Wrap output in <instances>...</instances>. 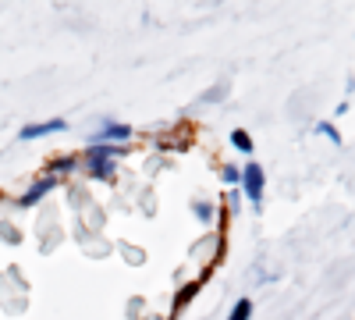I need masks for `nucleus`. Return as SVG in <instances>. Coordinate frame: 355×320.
Returning <instances> with one entry per match:
<instances>
[{"label": "nucleus", "mask_w": 355, "mask_h": 320, "mask_svg": "<svg viewBox=\"0 0 355 320\" xmlns=\"http://www.w3.org/2000/svg\"><path fill=\"white\" fill-rule=\"evenodd\" d=\"M220 178L234 185V182H242V171H239V167H231V164H227V167H224V174H220Z\"/></svg>", "instance_id": "8"}, {"label": "nucleus", "mask_w": 355, "mask_h": 320, "mask_svg": "<svg viewBox=\"0 0 355 320\" xmlns=\"http://www.w3.org/2000/svg\"><path fill=\"white\" fill-rule=\"evenodd\" d=\"M263 167L259 164H249L245 171H242V185H245V196H249V203H256L259 207V199H263Z\"/></svg>", "instance_id": "2"}, {"label": "nucleus", "mask_w": 355, "mask_h": 320, "mask_svg": "<svg viewBox=\"0 0 355 320\" xmlns=\"http://www.w3.org/2000/svg\"><path fill=\"white\" fill-rule=\"evenodd\" d=\"M125 146H107V142H96V146L85 150V160H89V174L100 182H110L114 178V157L121 153Z\"/></svg>", "instance_id": "1"}, {"label": "nucleus", "mask_w": 355, "mask_h": 320, "mask_svg": "<svg viewBox=\"0 0 355 320\" xmlns=\"http://www.w3.org/2000/svg\"><path fill=\"white\" fill-rule=\"evenodd\" d=\"M196 288H199V285H185V288H182V296H178V303H189V299L196 296Z\"/></svg>", "instance_id": "9"}, {"label": "nucleus", "mask_w": 355, "mask_h": 320, "mask_svg": "<svg viewBox=\"0 0 355 320\" xmlns=\"http://www.w3.org/2000/svg\"><path fill=\"white\" fill-rule=\"evenodd\" d=\"M53 185H57V178H53V174H50V178H43V182H36L33 189H28V192H25V196L18 199V207H21V210L36 207V203H40V199H43V196H46V192H50Z\"/></svg>", "instance_id": "5"}, {"label": "nucleus", "mask_w": 355, "mask_h": 320, "mask_svg": "<svg viewBox=\"0 0 355 320\" xmlns=\"http://www.w3.org/2000/svg\"><path fill=\"white\" fill-rule=\"evenodd\" d=\"M125 139H132V128L121 121H103L96 132V142H125Z\"/></svg>", "instance_id": "4"}, {"label": "nucleus", "mask_w": 355, "mask_h": 320, "mask_svg": "<svg viewBox=\"0 0 355 320\" xmlns=\"http://www.w3.org/2000/svg\"><path fill=\"white\" fill-rule=\"evenodd\" d=\"M249 317H252V303H249V299H239L227 320H249Z\"/></svg>", "instance_id": "7"}, {"label": "nucleus", "mask_w": 355, "mask_h": 320, "mask_svg": "<svg viewBox=\"0 0 355 320\" xmlns=\"http://www.w3.org/2000/svg\"><path fill=\"white\" fill-rule=\"evenodd\" d=\"M231 142H234V150H242V153H252V139H249V132L234 128V132H231Z\"/></svg>", "instance_id": "6"}, {"label": "nucleus", "mask_w": 355, "mask_h": 320, "mask_svg": "<svg viewBox=\"0 0 355 320\" xmlns=\"http://www.w3.org/2000/svg\"><path fill=\"white\" fill-rule=\"evenodd\" d=\"M320 132H323V135H331V139H334V142H341V135H338V132H334V125H320Z\"/></svg>", "instance_id": "11"}, {"label": "nucleus", "mask_w": 355, "mask_h": 320, "mask_svg": "<svg viewBox=\"0 0 355 320\" xmlns=\"http://www.w3.org/2000/svg\"><path fill=\"white\" fill-rule=\"evenodd\" d=\"M64 128H68L64 118H50V121H36V125L18 128V139H43V135H50V132H64Z\"/></svg>", "instance_id": "3"}, {"label": "nucleus", "mask_w": 355, "mask_h": 320, "mask_svg": "<svg viewBox=\"0 0 355 320\" xmlns=\"http://www.w3.org/2000/svg\"><path fill=\"white\" fill-rule=\"evenodd\" d=\"M57 171H61V174L71 171V160H57V164H53V178H57Z\"/></svg>", "instance_id": "10"}]
</instances>
